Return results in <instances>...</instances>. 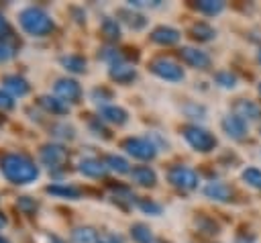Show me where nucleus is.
<instances>
[{
    "instance_id": "obj_43",
    "label": "nucleus",
    "mask_w": 261,
    "mask_h": 243,
    "mask_svg": "<svg viewBox=\"0 0 261 243\" xmlns=\"http://www.w3.org/2000/svg\"><path fill=\"white\" fill-rule=\"evenodd\" d=\"M259 61H261V51H259Z\"/></svg>"
},
{
    "instance_id": "obj_37",
    "label": "nucleus",
    "mask_w": 261,
    "mask_h": 243,
    "mask_svg": "<svg viewBox=\"0 0 261 243\" xmlns=\"http://www.w3.org/2000/svg\"><path fill=\"white\" fill-rule=\"evenodd\" d=\"M98 243H124V241H122V237L116 235V233H102V235L98 237Z\"/></svg>"
},
{
    "instance_id": "obj_42",
    "label": "nucleus",
    "mask_w": 261,
    "mask_h": 243,
    "mask_svg": "<svg viewBox=\"0 0 261 243\" xmlns=\"http://www.w3.org/2000/svg\"><path fill=\"white\" fill-rule=\"evenodd\" d=\"M0 243H8V241H6V239H2V237H0Z\"/></svg>"
},
{
    "instance_id": "obj_5",
    "label": "nucleus",
    "mask_w": 261,
    "mask_h": 243,
    "mask_svg": "<svg viewBox=\"0 0 261 243\" xmlns=\"http://www.w3.org/2000/svg\"><path fill=\"white\" fill-rule=\"evenodd\" d=\"M151 71L155 76H159L161 80H167V82H179L184 78V69L171 61V59H165V57H159V59H153L151 61Z\"/></svg>"
},
{
    "instance_id": "obj_2",
    "label": "nucleus",
    "mask_w": 261,
    "mask_h": 243,
    "mask_svg": "<svg viewBox=\"0 0 261 243\" xmlns=\"http://www.w3.org/2000/svg\"><path fill=\"white\" fill-rule=\"evenodd\" d=\"M18 22H20V27H22L29 35H33V37H43V35H49V33L53 31V20H51V16H49L45 10L37 8V6L24 8V10L18 14Z\"/></svg>"
},
{
    "instance_id": "obj_10",
    "label": "nucleus",
    "mask_w": 261,
    "mask_h": 243,
    "mask_svg": "<svg viewBox=\"0 0 261 243\" xmlns=\"http://www.w3.org/2000/svg\"><path fill=\"white\" fill-rule=\"evenodd\" d=\"M222 129L230 139H243L247 135V123L237 116V114H228L222 118Z\"/></svg>"
},
{
    "instance_id": "obj_16",
    "label": "nucleus",
    "mask_w": 261,
    "mask_h": 243,
    "mask_svg": "<svg viewBox=\"0 0 261 243\" xmlns=\"http://www.w3.org/2000/svg\"><path fill=\"white\" fill-rule=\"evenodd\" d=\"M130 178H133V182H137L139 186H153L155 180H157L155 172H153L149 165H137V167H133V169H130Z\"/></svg>"
},
{
    "instance_id": "obj_29",
    "label": "nucleus",
    "mask_w": 261,
    "mask_h": 243,
    "mask_svg": "<svg viewBox=\"0 0 261 243\" xmlns=\"http://www.w3.org/2000/svg\"><path fill=\"white\" fill-rule=\"evenodd\" d=\"M243 180H245L249 186L261 190V169H257V167H247V169L243 172Z\"/></svg>"
},
{
    "instance_id": "obj_15",
    "label": "nucleus",
    "mask_w": 261,
    "mask_h": 243,
    "mask_svg": "<svg viewBox=\"0 0 261 243\" xmlns=\"http://www.w3.org/2000/svg\"><path fill=\"white\" fill-rule=\"evenodd\" d=\"M100 118L102 120H108L112 125H124L126 123V110L120 108V106L108 104V106H102L100 108Z\"/></svg>"
},
{
    "instance_id": "obj_35",
    "label": "nucleus",
    "mask_w": 261,
    "mask_h": 243,
    "mask_svg": "<svg viewBox=\"0 0 261 243\" xmlns=\"http://www.w3.org/2000/svg\"><path fill=\"white\" fill-rule=\"evenodd\" d=\"M100 57H102V59H106V61H112V65H116V61H118L122 55H120L118 51H114V49H102Z\"/></svg>"
},
{
    "instance_id": "obj_40",
    "label": "nucleus",
    "mask_w": 261,
    "mask_h": 243,
    "mask_svg": "<svg viewBox=\"0 0 261 243\" xmlns=\"http://www.w3.org/2000/svg\"><path fill=\"white\" fill-rule=\"evenodd\" d=\"M6 31H8V25H6V20H4V18H2V14H0V35H2V33H6Z\"/></svg>"
},
{
    "instance_id": "obj_38",
    "label": "nucleus",
    "mask_w": 261,
    "mask_h": 243,
    "mask_svg": "<svg viewBox=\"0 0 261 243\" xmlns=\"http://www.w3.org/2000/svg\"><path fill=\"white\" fill-rule=\"evenodd\" d=\"M90 127L96 131V135H102V137H106V139L110 137V135H108V131H106V129L100 125V120H90Z\"/></svg>"
},
{
    "instance_id": "obj_21",
    "label": "nucleus",
    "mask_w": 261,
    "mask_h": 243,
    "mask_svg": "<svg viewBox=\"0 0 261 243\" xmlns=\"http://www.w3.org/2000/svg\"><path fill=\"white\" fill-rule=\"evenodd\" d=\"M71 243H98V233L90 227H80L71 233Z\"/></svg>"
},
{
    "instance_id": "obj_26",
    "label": "nucleus",
    "mask_w": 261,
    "mask_h": 243,
    "mask_svg": "<svg viewBox=\"0 0 261 243\" xmlns=\"http://www.w3.org/2000/svg\"><path fill=\"white\" fill-rule=\"evenodd\" d=\"M196 8L204 14H218L224 8V4L218 0H200V2H196Z\"/></svg>"
},
{
    "instance_id": "obj_32",
    "label": "nucleus",
    "mask_w": 261,
    "mask_h": 243,
    "mask_svg": "<svg viewBox=\"0 0 261 243\" xmlns=\"http://www.w3.org/2000/svg\"><path fill=\"white\" fill-rule=\"evenodd\" d=\"M37 202L35 200H31L29 196H22V198H18V208L20 210H24V212H35L37 210Z\"/></svg>"
},
{
    "instance_id": "obj_8",
    "label": "nucleus",
    "mask_w": 261,
    "mask_h": 243,
    "mask_svg": "<svg viewBox=\"0 0 261 243\" xmlns=\"http://www.w3.org/2000/svg\"><path fill=\"white\" fill-rule=\"evenodd\" d=\"M39 155H41V161L45 165H49V167H59L67 159V151L61 145H53V143L51 145H43Z\"/></svg>"
},
{
    "instance_id": "obj_30",
    "label": "nucleus",
    "mask_w": 261,
    "mask_h": 243,
    "mask_svg": "<svg viewBox=\"0 0 261 243\" xmlns=\"http://www.w3.org/2000/svg\"><path fill=\"white\" fill-rule=\"evenodd\" d=\"M216 82H218L220 86H224V88H232V86L237 84V78H234L230 71H218V74H216Z\"/></svg>"
},
{
    "instance_id": "obj_19",
    "label": "nucleus",
    "mask_w": 261,
    "mask_h": 243,
    "mask_svg": "<svg viewBox=\"0 0 261 243\" xmlns=\"http://www.w3.org/2000/svg\"><path fill=\"white\" fill-rule=\"evenodd\" d=\"M39 104L51 114H65L67 112V104L63 100H59V98H53V96H41Z\"/></svg>"
},
{
    "instance_id": "obj_18",
    "label": "nucleus",
    "mask_w": 261,
    "mask_h": 243,
    "mask_svg": "<svg viewBox=\"0 0 261 243\" xmlns=\"http://www.w3.org/2000/svg\"><path fill=\"white\" fill-rule=\"evenodd\" d=\"M2 84H4V88H6L8 92H12L14 96H24V94L29 92V84H27L20 76H6V78L2 80Z\"/></svg>"
},
{
    "instance_id": "obj_41",
    "label": "nucleus",
    "mask_w": 261,
    "mask_h": 243,
    "mask_svg": "<svg viewBox=\"0 0 261 243\" xmlns=\"http://www.w3.org/2000/svg\"><path fill=\"white\" fill-rule=\"evenodd\" d=\"M4 225H6V216H4V214H2V212H0V229H2V227H4Z\"/></svg>"
},
{
    "instance_id": "obj_12",
    "label": "nucleus",
    "mask_w": 261,
    "mask_h": 243,
    "mask_svg": "<svg viewBox=\"0 0 261 243\" xmlns=\"http://www.w3.org/2000/svg\"><path fill=\"white\" fill-rule=\"evenodd\" d=\"M234 114L241 116L243 120H259L261 118V108L253 100H237L234 102Z\"/></svg>"
},
{
    "instance_id": "obj_23",
    "label": "nucleus",
    "mask_w": 261,
    "mask_h": 243,
    "mask_svg": "<svg viewBox=\"0 0 261 243\" xmlns=\"http://www.w3.org/2000/svg\"><path fill=\"white\" fill-rule=\"evenodd\" d=\"M190 33H192V37L198 39V41H210V39H214V35H216V31H214L210 25H206V22H196V25L190 29Z\"/></svg>"
},
{
    "instance_id": "obj_14",
    "label": "nucleus",
    "mask_w": 261,
    "mask_h": 243,
    "mask_svg": "<svg viewBox=\"0 0 261 243\" xmlns=\"http://www.w3.org/2000/svg\"><path fill=\"white\" fill-rule=\"evenodd\" d=\"M106 165L100 161V159H94V157H88L84 161H80V172L88 178H102L106 174Z\"/></svg>"
},
{
    "instance_id": "obj_39",
    "label": "nucleus",
    "mask_w": 261,
    "mask_h": 243,
    "mask_svg": "<svg viewBox=\"0 0 261 243\" xmlns=\"http://www.w3.org/2000/svg\"><path fill=\"white\" fill-rule=\"evenodd\" d=\"M10 53H12V51H10V47H6V45L0 41V61L8 59V57H10Z\"/></svg>"
},
{
    "instance_id": "obj_27",
    "label": "nucleus",
    "mask_w": 261,
    "mask_h": 243,
    "mask_svg": "<svg viewBox=\"0 0 261 243\" xmlns=\"http://www.w3.org/2000/svg\"><path fill=\"white\" fill-rule=\"evenodd\" d=\"M102 35L110 41H116L120 37V29H118V22L114 18H104L102 22Z\"/></svg>"
},
{
    "instance_id": "obj_3",
    "label": "nucleus",
    "mask_w": 261,
    "mask_h": 243,
    "mask_svg": "<svg viewBox=\"0 0 261 243\" xmlns=\"http://www.w3.org/2000/svg\"><path fill=\"white\" fill-rule=\"evenodd\" d=\"M181 133H184V139H186L196 151H210V149H214V145H216V139H214L206 129H200V127H196V125L184 127Z\"/></svg>"
},
{
    "instance_id": "obj_9",
    "label": "nucleus",
    "mask_w": 261,
    "mask_h": 243,
    "mask_svg": "<svg viewBox=\"0 0 261 243\" xmlns=\"http://www.w3.org/2000/svg\"><path fill=\"white\" fill-rule=\"evenodd\" d=\"M179 57H181L188 65H192V67H196V69H206V67L210 65L208 53H204V51H200V49H196V47H184V49H179Z\"/></svg>"
},
{
    "instance_id": "obj_4",
    "label": "nucleus",
    "mask_w": 261,
    "mask_h": 243,
    "mask_svg": "<svg viewBox=\"0 0 261 243\" xmlns=\"http://www.w3.org/2000/svg\"><path fill=\"white\" fill-rule=\"evenodd\" d=\"M167 180H169L175 188H179V190H194V188L198 186V176H196V172L190 169V167H186V165H173V167H169Z\"/></svg>"
},
{
    "instance_id": "obj_17",
    "label": "nucleus",
    "mask_w": 261,
    "mask_h": 243,
    "mask_svg": "<svg viewBox=\"0 0 261 243\" xmlns=\"http://www.w3.org/2000/svg\"><path fill=\"white\" fill-rule=\"evenodd\" d=\"M135 76H137V71H135V67H133V65L116 63V65H112V67H110V78H112V80H116V82H120V84H128V82H133V80H135Z\"/></svg>"
},
{
    "instance_id": "obj_22",
    "label": "nucleus",
    "mask_w": 261,
    "mask_h": 243,
    "mask_svg": "<svg viewBox=\"0 0 261 243\" xmlns=\"http://www.w3.org/2000/svg\"><path fill=\"white\" fill-rule=\"evenodd\" d=\"M118 16H122V20L130 27V29H135V31H139V29H143L145 25H147V18L143 16V14H139V12H130V10H120L118 12Z\"/></svg>"
},
{
    "instance_id": "obj_7",
    "label": "nucleus",
    "mask_w": 261,
    "mask_h": 243,
    "mask_svg": "<svg viewBox=\"0 0 261 243\" xmlns=\"http://www.w3.org/2000/svg\"><path fill=\"white\" fill-rule=\"evenodd\" d=\"M53 90H55L57 98L63 100V102H77L80 96H82V88H80V84H77L75 80H69V78H61V80H57L55 86H53Z\"/></svg>"
},
{
    "instance_id": "obj_34",
    "label": "nucleus",
    "mask_w": 261,
    "mask_h": 243,
    "mask_svg": "<svg viewBox=\"0 0 261 243\" xmlns=\"http://www.w3.org/2000/svg\"><path fill=\"white\" fill-rule=\"evenodd\" d=\"M139 206L145 210V212H153V214H159L161 212V206L159 204H155V202H151V200H139Z\"/></svg>"
},
{
    "instance_id": "obj_25",
    "label": "nucleus",
    "mask_w": 261,
    "mask_h": 243,
    "mask_svg": "<svg viewBox=\"0 0 261 243\" xmlns=\"http://www.w3.org/2000/svg\"><path fill=\"white\" fill-rule=\"evenodd\" d=\"M61 63L65 65V69H69L73 74L86 71V59L80 55H65V57H61Z\"/></svg>"
},
{
    "instance_id": "obj_31",
    "label": "nucleus",
    "mask_w": 261,
    "mask_h": 243,
    "mask_svg": "<svg viewBox=\"0 0 261 243\" xmlns=\"http://www.w3.org/2000/svg\"><path fill=\"white\" fill-rule=\"evenodd\" d=\"M51 131H53L55 137H61V139H73V129L67 127V125H53Z\"/></svg>"
},
{
    "instance_id": "obj_24",
    "label": "nucleus",
    "mask_w": 261,
    "mask_h": 243,
    "mask_svg": "<svg viewBox=\"0 0 261 243\" xmlns=\"http://www.w3.org/2000/svg\"><path fill=\"white\" fill-rule=\"evenodd\" d=\"M130 237H133V241H137V243H151V241H153V235H151L149 227L143 225V223H137V225L130 227Z\"/></svg>"
},
{
    "instance_id": "obj_20",
    "label": "nucleus",
    "mask_w": 261,
    "mask_h": 243,
    "mask_svg": "<svg viewBox=\"0 0 261 243\" xmlns=\"http://www.w3.org/2000/svg\"><path fill=\"white\" fill-rule=\"evenodd\" d=\"M45 190H47V194L61 196V198H71V200L80 198V190L73 188V186H67V184H51V186H47Z\"/></svg>"
},
{
    "instance_id": "obj_36",
    "label": "nucleus",
    "mask_w": 261,
    "mask_h": 243,
    "mask_svg": "<svg viewBox=\"0 0 261 243\" xmlns=\"http://www.w3.org/2000/svg\"><path fill=\"white\" fill-rule=\"evenodd\" d=\"M92 98H94L96 102H106V100L112 98V94H110L106 88H96V90L92 92Z\"/></svg>"
},
{
    "instance_id": "obj_11",
    "label": "nucleus",
    "mask_w": 261,
    "mask_h": 243,
    "mask_svg": "<svg viewBox=\"0 0 261 243\" xmlns=\"http://www.w3.org/2000/svg\"><path fill=\"white\" fill-rule=\"evenodd\" d=\"M204 194L216 202H228L232 200V190L230 186H226L224 182H210L206 188H204Z\"/></svg>"
},
{
    "instance_id": "obj_6",
    "label": "nucleus",
    "mask_w": 261,
    "mask_h": 243,
    "mask_svg": "<svg viewBox=\"0 0 261 243\" xmlns=\"http://www.w3.org/2000/svg\"><path fill=\"white\" fill-rule=\"evenodd\" d=\"M122 147H124L133 157H137V159H153L155 153H157L155 145H153L149 139H141V137H130V139H126V141L122 143Z\"/></svg>"
},
{
    "instance_id": "obj_13",
    "label": "nucleus",
    "mask_w": 261,
    "mask_h": 243,
    "mask_svg": "<svg viewBox=\"0 0 261 243\" xmlns=\"http://www.w3.org/2000/svg\"><path fill=\"white\" fill-rule=\"evenodd\" d=\"M151 39L159 45H173V43L179 41V31H175L171 27H157L151 33Z\"/></svg>"
},
{
    "instance_id": "obj_44",
    "label": "nucleus",
    "mask_w": 261,
    "mask_h": 243,
    "mask_svg": "<svg viewBox=\"0 0 261 243\" xmlns=\"http://www.w3.org/2000/svg\"><path fill=\"white\" fill-rule=\"evenodd\" d=\"M259 94H261V84H259Z\"/></svg>"
},
{
    "instance_id": "obj_33",
    "label": "nucleus",
    "mask_w": 261,
    "mask_h": 243,
    "mask_svg": "<svg viewBox=\"0 0 261 243\" xmlns=\"http://www.w3.org/2000/svg\"><path fill=\"white\" fill-rule=\"evenodd\" d=\"M14 108V100L8 92H2L0 90V110H12Z\"/></svg>"
},
{
    "instance_id": "obj_28",
    "label": "nucleus",
    "mask_w": 261,
    "mask_h": 243,
    "mask_svg": "<svg viewBox=\"0 0 261 243\" xmlns=\"http://www.w3.org/2000/svg\"><path fill=\"white\" fill-rule=\"evenodd\" d=\"M106 163H108L110 169H114V172H118V174L130 172V169H128V161H126L124 157H120V155H108V157H106Z\"/></svg>"
},
{
    "instance_id": "obj_1",
    "label": "nucleus",
    "mask_w": 261,
    "mask_h": 243,
    "mask_svg": "<svg viewBox=\"0 0 261 243\" xmlns=\"http://www.w3.org/2000/svg\"><path fill=\"white\" fill-rule=\"evenodd\" d=\"M0 169L6 176V180H10L12 184H29L35 182L39 176L37 165L18 153H6L0 157Z\"/></svg>"
}]
</instances>
